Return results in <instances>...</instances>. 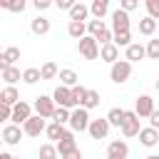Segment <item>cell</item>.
<instances>
[{"instance_id": "obj_1", "label": "cell", "mask_w": 159, "mask_h": 159, "mask_svg": "<svg viewBox=\"0 0 159 159\" xmlns=\"http://www.w3.org/2000/svg\"><path fill=\"white\" fill-rule=\"evenodd\" d=\"M129 77H132V62H129V60H117V62L109 65V80H112L114 84H122V82H127Z\"/></svg>"}, {"instance_id": "obj_2", "label": "cell", "mask_w": 159, "mask_h": 159, "mask_svg": "<svg viewBox=\"0 0 159 159\" xmlns=\"http://www.w3.org/2000/svg\"><path fill=\"white\" fill-rule=\"evenodd\" d=\"M77 50L84 60H97L99 57V42L94 35H84L82 40H77Z\"/></svg>"}, {"instance_id": "obj_3", "label": "cell", "mask_w": 159, "mask_h": 159, "mask_svg": "<svg viewBox=\"0 0 159 159\" xmlns=\"http://www.w3.org/2000/svg\"><path fill=\"white\" fill-rule=\"evenodd\" d=\"M89 109L87 107H75L72 117H70V129L72 132H87L89 129Z\"/></svg>"}, {"instance_id": "obj_4", "label": "cell", "mask_w": 159, "mask_h": 159, "mask_svg": "<svg viewBox=\"0 0 159 159\" xmlns=\"http://www.w3.org/2000/svg\"><path fill=\"white\" fill-rule=\"evenodd\" d=\"M35 112L40 114V117H45V119H52V114H55V109H57V102H55V97H47V94H40L37 99H35Z\"/></svg>"}, {"instance_id": "obj_5", "label": "cell", "mask_w": 159, "mask_h": 159, "mask_svg": "<svg viewBox=\"0 0 159 159\" xmlns=\"http://www.w3.org/2000/svg\"><path fill=\"white\" fill-rule=\"evenodd\" d=\"M52 97H55L57 107H67V109H75V107H77V102L72 99V87H67V84H60V87L52 92Z\"/></svg>"}, {"instance_id": "obj_6", "label": "cell", "mask_w": 159, "mask_h": 159, "mask_svg": "<svg viewBox=\"0 0 159 159\" xmlns=\"http://www.w3.org/2000/svg\"><path fill=\"white\" fill-rule=\"evenodd\" d=\"M139 119H142V117H139L134 109L127 112V117H124V122H122V127H119L122 134H124V137H137L139 129H142V127H139Z\"/></svg>"}, {"instance_id": "obj_7", "label": "cell", "mask_w": 159, "mask_h": 159, "mask_svg": "<svg viewBox=\"0 0 159 159\" xmlns=\"http://www.w3.org/2000/svg\"><path fill=\"white\" fill-rule=\"evenodd\" d=\"M22 134H25V129H22L20 124H15V122L2 127V142H5L7 147H15V144H20Z\"/></svg>"}, {"instance_id": "obj_8", "label": "cell", "mask_w": 159, "mask_h": 159, "mask_svg": "<svg viewBox=\"0 0 159 159\" xmlns=\"http://www.w3.org/2000/svg\"><path fill=\"white\" fill-rule=\"evenodd\" d=\"M22 129H25V134L27 137H40L45 129H47V124H45V117H40V114H32L25 124H22Z\"/></svg>"}, {"instance_id": "obj_9", "label": "cell", "mask_w": 159, "mask_h": 159, "mask_svg": "<svg viewBox=\"0 0 159 159\" xmlns=\"http://www.w3.org/2000/svg\"><path fill=\"white\" fill-rule=\"evenodd\" d=\"M109 127H112L109 119H107V117H99V119H92V122H89V129H87V132H89L92 139H104V137L109 134Z\"/></svg>"}, {"instance_id": "obj_10", "label": "cell", "mask_w": 159, "mask_h": 159, "mask_svg": "<svg viewBox=\"0 0 159 159\" xmlns=\"http://www.w3.org/2000/svg\"><path fill=\"white\" fill-rule=\"evenodd\" d=\"M32 109H35V107H30L27 102L20 99L17 104H12V122H15V124H25V122L32 117Z\"/></svg>"}, {"instance_id": "obj_11", "label": "cell", "mask_w": 159, "mask_h": 159, "mask_svg": "<svg viewBox=\"0 0 159 159\" xmlns=\"http://www.w3.org/2000/svg\"><path fill=\"white\" fill-rule=\"evenodd\" d=\"M137 137H139V144L142 147H157L159 144V129H154L152 124L149 127H142Z\"/></svg>"}, {"instance_id": "obj_12", "label": "cell", "mask_w": 159, "mask_h": 159, "mask_svg": "<svg viewBox=\"0 0 159 159\" xmlns=\"http://www.w3.org/2000/svg\"><path fill=\"white\" fill-rule=\"evenodd\" d=\"M127 157H129L127 142H122V139L109 142V147H107V159H127Z\"/></svg>"}, {"instance_id": "obj_13", "label": "cell", "mask_w": 159, "mask_h": 159, "mask_svg": "<svg viewBox=\"0 0 159 159\" xmlns=\"http://www.w3.org/2000/svg\"><path fill=\"white\" fill-rule=\"evenodd\" d=\"M112 30H114V32L129 30V12H127V10L117 7V10L112 12Z\"/></svg>"}, {"instance_id": "obj_14", "label": "cell", "mask_w": 159, "mask_h": 159, "mask_svg": "<svg viewBox=\"0 0 159 159\" xmlns=\"http://www.w3.org/2000/svg\"><path fill=\"white\" fill-rule=\"evenodd\" d=\"M134 112H137L139 117H149V114L154 112V99H152L149 94H139L137 102H134Z\"/></svg>"}, {"instance_id": "obj_15", "label": "cell", "mask_w": 159, "mask_h": 159, "mask_svg": "<svg viewBox=\"0 0 159 159\" xmlns=\"http://www.w3.org/2000/svg\"><path fill=\"white\" fill-rule=\"evenodd\" d=\"M75 134H77V132H72V129H67V132H65V137H62L60 142H55V144H57V152H60V157H62L65 152H72V149H77V142H75Z\"/></svg>"}, {"instance_id": "obj_16", "label": "cell", "mask_w": 159, "mask_h": 159, "mask_svg": "<svg viewBox=\"0 0 159 159\" xmlns=\"http://www.w3.org/2000/svg\"><path fill=\"white\" fill-rule=\"evenodd\" d=\"M99 60H104V62H117L119 60V47L114 45V42H107V45H102L99 47Z\"/></svg>"}, {"instance_id": "obj_17", "label": "cell", "mask_w": 159, "mask_h": 159, "mask_svg": "<svg viewBox=\"0 0 159 159\" xmlns=\"http://www.w3.org/2000/svg\"><path fill=\"white\" fill-rule=\"evenodd\" d=\"M20 60V47H5L2 50V55H0V70H5V67H10V65H15Z\"/></svg>"}, {"instance_id": "obj_18", "label": "cell", "mask_w": 159, "mask_h": 159, "mask_svg": "<svg viewBox=\"0 0 159 159\" xmlns=\"http://www.w3.org/2000/svg\"><path fill=\"white\" fill-rule=\"evenodd\" d=\"M67 35L75 37V40H82V37L87 35V25H84V20H70V25H67Z\"/></svg>"}, {"instance_id": "obj_19", "label": "cell", "mask_w": 159, "mask_h": 159, "mask_svg": "<svg viewBox=\"0 0 159 159\" xmlns=\"http://www.w3.org/2000/svg\"><path fill=\"white\" fill-rule=\"evenodd\" d=\"M144 57H147V47H144V45L132 42V45L127 47V60H129V62H139V60H144Z\"/></svg>"}, {"instance_id": "obj_20", "label": "cell", "mask_w": 159, "mask_h": 159, "mask_svg": "<svg viewBox=\"0 0 159 159\" xmlns=\"http://www.w3.org/2000/svg\"><path fill=\"white\" fill-rule=\"evenodd\" d=\"M67 12H70V20H87V15H89V7H87L84 2H80V0H77V2H75V5L67 10Z\"/></svg>"}, {"instance_id": "obj_21", "label": "cell", "mask_w": 159, "mask_h": 159, "mask_svg": "<svg viewBox=\"0 0 159 159\" xmlns=\"http://www.w3.org/2000/svg\"><path fill=\"white\" fill-rule=\"evenodd\" d=\"M30 30H32L35 35H47V32H50V20L42 17V15H37V17L30 22Z\"/></svg>"}, {"instance_id": "obj_22", "label": "cell", "mask_w": 159, "mask_h": 159, "mask_svg": "<svg viewBox=\"0 0 159 159\" xmlns=\"http://www.w3.org/2000/svg\"><path fill=\"white\" fill-rule=\"evenodd\" d=\"M65 124H60V122H52V124H47V129H45V134H47V139H52V142H60L62 137H65Z\"/></svg>"}, {"instance_id": "obj_23", "label": "cell", "mask_w": 159, "mask_h": 159, "mask_svg": "<svg viewBox=\"0 0 159 159\" xmlns=\"http://www.w3.org/2000/svg\"><path fill=\"white\" fill-rule=\"evenodd\" d=\"M139 32H142V35H147V37H152V35L157 32V20H154L152 15L142 17V20H139Z\"/></svg>"}, {"instance_id": "obj_24", "label": "cell", "mask_w": 159, "mask_h": 159, "mask_svg": "<svg viewBox=\"0 0 159 159\" xmlns=\"http://www.w3.org/2000/svg\"><path fill=\"white\" fill-rule=\"evenodd\" d=\"M0 102H5V104H17V102H20V92H17L12 84H7V87L0 92Z\"/></svg>"}, {"instance_id": "obj_25", "label": "cell", "mask_w": 159, "mask_h": 159, "mask_svg": "<svg viewBox=\"0 0 159 159\" xmlns=\"http://www.w3.org/2000/svg\"><path fill=\"white\" fill-rule=\"evenodd\" d=\"M124 117H127V109H122V107H112V109L107 112V119H109L112 127H122Z\"/></svg>"}, {"instance_id": "obj_26", "label": "cell", "mask_w": 159, "mask_h": 159, "mask_svg": "<svg viewBox=\"0 0 159 159\" xmlns=\"http://www.w3.org/2000/svg\"><path fill=\"white\" fill-rule=\"evenodd\" d=\"M60 84H67V87H75V84H80V77H77V72L75 70H60Z\"/></svg>"}, {"instance_id": "obj_27", "label": "cell", "mask_w": 159, "mask_h": 159, "mask_svg": "<svg viewBox=\"0 0 159 159\" xmlns=\"http://www.w3.org/2000/svg\"><path fill=\"white\" fill-rule=\"evenodd\" d=\"M89 12H92L94 17H104V15L109 12V0H92Z\"/></svg>"}, {"instance_id": "obj_28", "label": "cell", "mask_w": 159, "mask_h": 159, "mask_svg": "<svg viewBox=\"0 0 159 159\" xmlns=\"http://www.w3.org/2000/svg\"><path fill=\"white\" fill-rule=\"evenodd\" d=\"M0 75H2V80H5L7 84H15L17 80H22V75H20V70H17L15 65H10V67H5V70H0Z\"/></svg>"}, {"instance_id": "obj_29", "label": "cell", "mask_w": 159, "mask_h": 159, "mask_svg": "<svg viewBox=\"0 0 159 159\" xmlns=\"http://www.w3.org/2000/svg\"><path fill=\"white\" fill-rule=\"evenodd\" d=\"M37 157H40V159H57V157H60L57 144H52V142H50V144H42L40 152H37Z\"/></svg>"}, {"instance_id": "obj_30", "label": "cell", "mask_w": 159, "mask_h": 159, "mask_svg": "<svg viewBox=\"0 0 159 159\" xmlns=\"http://www.w3.org/2000/svg\"><path fill=\"white\" fill-rule=\"evenodd\" d=\"M42 80V72L37 70V67H27L25 72H22V82L25 84H35V82H40Z\"/></svg>"}, {"instance_id": "obj_31", "label": "cell", "mask_w": 159, "mask_h": 159, "mask_svg": "<svg viewBox=\"0 0 159 159\" xmlns=\"http://www.w3.org/2000/svg\"><path fill=\"white\" fill-rule=\"evenodd\" d=\"M117 47H129L132 45V32L129 30H122V32H114V40H112Z\"/></svg>"}, {"instance_id": "obj_32", "label": "cell", "mask_w": 159, "mask_h": 159, "mask_svg": "<svg viewBox=\"0 0 159 159\" xmlns=\"http://www.w3.org/2000/svg\"><path fill=\"white\" fill-rule=\"evenodd\" d=\"M70 117H72V109H67V107H57V109H55V114H52V122L70 124Z\"/></svg>"}, {"instance_id": "obj_33", "label": "cell", "mask_w": 159, "mask_h": 159, "mask_svg": "<svg viewBox=\"0 0 159 159\" xmlns=\"http://www.w3.org/2000/svg\"><path fill=\"white\" fill-rule=\"evenodd\" d=\"M102 30H107V25H104V20H102V17H94V20H89V22H87V32H89V35H94V37H97Z\"/></svg>"}, {"instance_id": "obj_34", "label": "cell", "mask_w": 159, "mask_h": 159, "mask_svg": "<svg viewBox=\"0 0 159 159\" xmlns=\"http://www.w3.org/2000/svg\"><path fill=\"white\" fill-rule=\"evenodd\" d=\"M40 72H42V80H55V77L60 75V70H57L55 62H45V65L40 67Z\"/></svg>"}, {"instance_id": "obj_35", "label": "cell", "mask_w": 159, "mask_h": 159, "mask_svg": "<svg viewBox=\"0 0 159 159\" xmlns=\"http://www.w3.org/2000/svg\"><path fill=\"white\" fill-rule=\"evenodd\" d=\"M82 107H87V109H94V107H99V92H94V89H87V97H84Z\"/></svg>"}, {"instance_id": "obj_36", "label": "cell", "mask_w": 159, "mask_h": 159, "mask_svg": "<svg viewBox=\"0 0 159 159\" xmlns=\"http://www.w3.org/2000/svg\"><path fill=\"white\" fill-rule=\"evenodd\" d=\"M84 97H87V87H82V84H75V87H72V99L77 102V107H82Z\"/></svg>"}, {"instance_id": "obj_37", "label": "cell", "mask_w": 159, "mask_h": 159, "mask_svg": "<svg viewBox=\"0 0 159 159\" xmlns=\"http://www.w3.org/2000/svg\"><path fill=\"white\" fill-rule=\"evenodd\" d=\"M147 57L149 60H159V37H154V40L147 42Z\"/></svg>"}, {"instance_id": "obj_38", "label": "cell", "mask_w": 159, "mask_h": 159, "mask_svg": "<svg viewBox=\"0 0 159 159\" xmlns=\"http://www.w3.org/2000/svg\"><path fill=\"white\" fill-rule=\"evenodd\" d=\"M144 5H147V12L154 20H159V0H144Z\"/></svg>"}, {"instance_id": "obj_39", "label": "cell", "mask_w": 159, "mask_h": 159, "mask_svg": "<svg viewBox=\"0 0 159 159\" xmlns=\"http://www.w3.org/2000/svg\"><path fill=\"white\" fill-rule=\"evenodd\" d=\"M112 40H114V30H109V27L97 35V42H99V45H107V42H112Z\"/></svg>"}, {"instance_id": "obj_40", "label": "cell", "mask_w": 159, "mask_h": 159, "mask_svg": "<svg viewBox=\"0 0 159 159\" xmlns=\"http://www.w3.org/2000/svg\"><path fill=\"white\" fill-rule=\"evenodd\" d=\"M25 5H27V0H10L7 10H10V12H22V10H25Z\"/></svg>"}, {"instance_id": "obj_41", "label": "cell", "mask_w": 159, "mask_h": 159, "mask_svg": "<svg viewBox=\"0 0 159 159\" xmlns=\"http://www.w3.org/2000/svg\"><path fill=\"white\" fill-rule=\"evenodd\" d=\"M0 119H12V104L0 102Z\"/></svg>"}, {"instance_id": "obj_42", "label": "cell", "mask_w": 159, "mask_h": 159, "mask_svg": "<svg viewBox=\"0 0 159 159\" xmlns=\"http://www.w3.org/2000/svg\"><path fill=\"white\" fill-rule=\"evenodd\" d=\"M119 7H122V10H127V12H132V10H137V7H139V0H119Z\"/></svg>"}, {"instance_id": "obj_43", "label": "cell", "mask_w": 159, "mask_h": 159, "mask_svg": "<svg viewBox=\"0 0 159 159\" xmlns=\"http://www.w3.org/2000/svg\"><path fill=\"white\" fill-rule=\"evenodd\" d=\"M60 159H82V152L80 149H72V152H65Z\"/></svg>"}, {"instance_id": "obj_44", "label": "cell", "mask_w": 159, "mask_h": 159, "mask_svg": "<svg viewBox=\"0 0 159 159\" xmlns=\"http://www.w3.org/2000/svg\"><path fill=\"white\" fill-rule=\"evenodd\" d=\"M75 2H77V0H55V5H57L60 10H70Z\"/></svg>"}, {"instance_id": "obj_45", "label": "cell", "mask_w": 159, "mask_h": 159, "mask_svg": "<svg viewBox=\"0 0 159 159\" xmlns=\"http://www.w3.org/2000/svg\"><path fill=\"white\" fill-rule=\"evenodd\" d=\"M32 5H35L37 10H47V7L52 5V0H32Z\"/></svg>"}, {"instance_id": "obj_46", "label": "cell", "mask_w": 159, "mask_h": 159, "mask_svg": "<svg viewBox=\"0 0 159 159\" xmlns=\"http://www.w3.org/2000/svg\"><path fill=\"white\" fill-rule=\"evenodd\" d=\"M149 124H152L154 129H159V109H154V112L149 114Z\"/></svg>"}, {"instance_id": "obj_47", "label": "cell", "mask_w": 159, "mask_h": 159, "mask_svg": "<svg viewBox=\"0 0 159 159\" xmlns=\"http://www.w3.org/2000/svg\"><path fill=\"white\" fill-rule=\"evenodd\" d=\"M0 159H15V157H12V154H7V152H2V154H0Z\"/></svg>"}, {"instance_id": "obj_48", "label": "cell", "mask_w": 159, "mask_h": 159, "mask_svg": "<svg viewBox=\"0 0 159 159\" xmlns=\"http://www.w3.org/2000/svg\"><path fill=\"white\" fill-rule=\"evenodd\" d=\"M7 5H10V0H0V7H5V10H7Z\"/></svg>"}, {"instance_id": "obj_49", "label": "cell", "mask_w": 159, "mask_h": 159, "mask_svg": "<svg viewBox=\"0 0 159 159\" xmlns=\"http://www.w3.org/2000/svg\"><path fill=\"white\" fill-rule=\"evenodd\" d=\"M144 159H159V154H149V157H144Z\"/></svg>"}, {"instance_id": "obj_50", "label": "cell", "mask_w": 159, "mask_h": 159, "mask_svg": "<svg viewBox=\"0 0 159 159\" xmlns=\"http://www.w3.org/2000/svg\"><path fill=\"white\" fill-rule=\"evenodd\" d=\"M154 87H157V92H159V80H157V84H154Z\"/></svg>"}, {"instance_id": "obj_51", "label": "cell", "mask_w": 159, "mask_h": 159, "mask_svg": "<svg viewBox=\"0 0 159 159\" xmlns=\"http://www.w3.org/2000/svg\"><path fill=\"white\" fill-rule=\"evenodd\" d=\"M52 2H55V0H52Z\"/></svg>"}]
</instances>
